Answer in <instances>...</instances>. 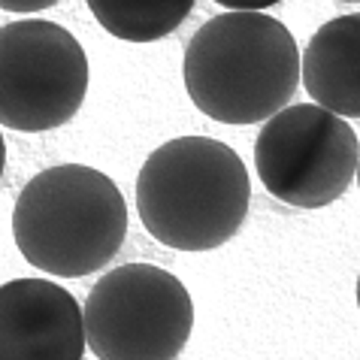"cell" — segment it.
Here are the masks:
<instances>
[{
  "instance_id": "6da1fadb",
  "label": "cell",
  "mask_w": 360,
  "mask_h": 360,
  "mask_svg": "<svg viewBox=\"0 0 360 360\" xmlns=\"http://www.w3.org/2000/svg\"><path fill=\"white\" fill-rule=\"evenodd\" d=\"M252 182L233 148L212 136H179L155 148L136 176L148 236L179 252H212L245 224Z\"/></svg>"
},
{
  "instance_id": "7a4b0ae2",
  "label": "cell",
  "mask_w": 360,
  "mask_h": 360,
  "mask_svg": "<svg viewBox=\"0 0 360 360\" xmlns=\"http://www.w3.org/2000/svg\"><path fill=\"white\" fill-rule=\"evenodd\" d=\"M182 76L203 115L221 124L266 122L297 91V39L266 13H221L191 37Z\"/></svg>"
},
{
  "instance_id": "3957f363",
  "label": "cell",
  "mask_w": 360,
  "mask_h": 360,
  "mask_svg": "<svg viewBox=\"0 0 360 360\" xmlns=\"http://www.w3.org/2000/svg\"><path fill=\"white\" fill-rule=\"evenodd\" d=\"M13 236L22 257L43 273L82 278L122 252L127 206L106 173L61 164L37 173L13 209Z\"/></svg>"
},
{
  "instance_id": "277c9868",
  "label": "cell",
  "mask_w": 360,
  "mask_h": 360,
  "mask_svg": "<svg viewBox=\"0 0 360 360\" xmlns=\"http://www.w3.org/2000/svg\"><path fill=\"white\" fill-rule=\"evenodd\" d=\"M82 330L100 360H176L194 330V300L167 269L124 264L91 288Z\"/></svg>"
},
{
  "instance_id": "5b68a950",
  "label": "cell",
  "mask_w": 360,
  "mask_h": 360,
  "mask_svg": "<svg viewBox=\"0 0 360 360\" xmlns=\"http://www.w3.org/2000/svg\"><path fill=\"white\" fill-rule=\"evenodd\" d=\"M88 94V58L67 27L25 18L0 27V127L39 134L67 124Z\"/></svg>"
},
{
  "instance_id": "8992f818",
  "label": "cell",
  "mask_w": 360,
  "mask_h": 360,
  "mask_svg": "<svg viewBox=\"0 0 360 360\" xmlns=\"http://www.w3.org/2000/svg\"><path fill=\"white\" fill-rule=\"evenodd\" d=\"M357 134L315 103L285 106L266 118L255 143V167L269 194L297 209H321L357 176Z\"/></svg>"
},
{
  "instance_id": "52a82bcc",
  "label": "cell",
  "mask_w": 360,
  "mask_h": 360,
  "mask_svg": "<svg viewBox=\"0 0 360 360\" xmlns=\"http://www.w3.org/2000/svg\"><path fill=\"white\" fill-rule=\"evenodd\" d=\"M82 306L46 278L0 285V360H82Z\"/></svg>"
},
{
  "instance_id": "ba28073f",
  "label": "cell",
  "mask_w": 360,
  "mask_h": 360,
  "mask_svg": "<svg viewBox=\"0 0 360 360\" xmlns=\"http://www.w3.org/2000/svg\"><path fill=\"white\" fill-rule=\"evenodd\" d=\"M360 15L348 13L324 22L300 55V79L318 109L336 118L360 115Z\"/></svg>"
},
{
  "instance_id": "9c48e42d",
  "label": "cell",
  "mask_w": 360,
  "mask_h": 360,
  "mask_svg": "<svg viewBox=\"0 0 360 360\" xmlns=\"http://www.w3.org/2000/svg\"><path fill=\"white\" fill-rule=\"evenodd\" d=\"M88 6L106 34L127 43H152L191 15L194 0H91Z\"/></svg>"
},
{
  "instance_id": "30bf717a",
  "label": "cell",
  "mask_w": 360,
  "mask_h": 360,
  "mask_svg": "<svg viewBox=\"0 0 360 360\" xmlns=\"http://www.w3.org/2000/svg\"><path fill=\"white\" fill-rule=\"evenodd\" d=\"M58 6L55 0H0V9L6 13H39V9Z\"/></svg>"
},
{
  "instance_id": "8fae6325",
  "label": "cell",
  "mask_w": 360,
  "mask_h": 360,
  "mask_svg": "<svg viewBox=\"0 0 360 360\" xmlns=\"http://www.w3.org/2000/svg\"><path fill=\"white\" fill-rule=\"evenodd\" d=\"M4 167H6V143H4V134H0V179H4Z\"/></svg>"
}]
</instances>
